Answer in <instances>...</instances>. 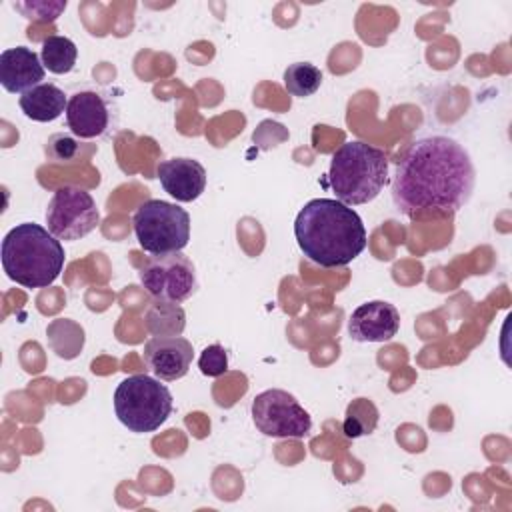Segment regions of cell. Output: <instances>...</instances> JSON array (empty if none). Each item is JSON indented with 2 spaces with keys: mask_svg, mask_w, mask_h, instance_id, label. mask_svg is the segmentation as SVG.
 <instances>
[{
  "mask_svg": "<svg viewBox=\"0 0 512 512\" xmlns=\"http://www.w3.org/2000/svg\"><path fill=\"white\" fill-rule=\"evenodd\" d=\"M476 170L466 148L450 136L410 144L396 164L392 200L400 214L420 220L458 212L472 196Z\"/></svg>",
  "mask_w": 512,
  "mask_h": 512,
  "instance_id": "cell-1",
  "label": "cell"
},
{
  "mask_svg": "<svg viewBox=\"0 0 512 512\" xmlns=\"http://www.w3.org/2000/svg\"><path fill=\"white\" fill-rule=\"evenodd\" d=\"M294 236L302 254L322 266H346L366 248V228L356 210L332 198H314L298 212Z\"/></svg>",
  "mask_w": 512,
  "mask_h": 512,
  "instance_id": "cell-2",
  "label": "cell"
},
{
  "mask_svg": "<svg viewBox=\"0 0 512 512\" xmlns=\"http://www.w3.org/2000/svg\"><path fill=\"white\" fill-rule=\"evenodd\" d=\"M60 240L40 224H16L2 240V268L6 276L24 288L50 286L64 268Z\"/></svg>",
  "mask_w": 512,
  "mask_h": 512,
  "instance_id": "cell-3",
  "label": "cell"
},
{
  "mask_svg": "<svg viewBox=\"0 0 512 512\" xmlns=\"http://www.w3.org/2000/svg\"><path fill=\"white\" fill-rule=\"evenodd\" d=\"M388 180V158L384 150L362 140L344 142L330 158L328 184L346 206L374 200Z\"/></svg>",
  "mask_w": 512,
  "mask_h": 512,
  "instance_id": "cell-4",
  "label": "cell"
},
{
  "mask_svg": "<svg viewBox=\"0 0 512 512\" xmlns=\"http://www.w3.org/2000/svg\"><path fill=\"white\" fill-rule=\"evenodd\" d=\"M114 412L120 424L130 432H154L172 412V394L160 380L146 374H134L116 386Z\"/></svg>",
  "mask_w": 512,
  "mask_h": 512,
  "instance_id": "cell-5",
  "label": "cell"
},
{
  "mask_svg": "<svg viewBox=\"0 0 512 512\" xmlns=\"http://www.w3.org/2000/svg\"><path fill=\"white\" fill-rule=\"evenodd\" d=\"M140 248L152 256L182 252L190 240V216L166 200L142 202L132 218Z\"/></svg>",
  "mask_w": 512,
  "mask_h": 512,
  "instance_id": "cell-6",
  "label": "cell"
},
{
  "mask_svg": "<svg viewBox=\"0 0 512 512\" xmlns=\"http://www.w3.org/2000/svg\"><path fill=\"white\" fill-rule=\"evenodd\" d=\"M100 224V212L90 192L80 186L58 188L46 208V228L58 240H80Z\"/></svg>",
  "mask_w": 512,
  "mask_h": 512,
  "instance_id": "cell-7",
  "label": "cell"
},
{
  "mask_svg": "<svg viewBox=\"0 0 512 512\" xmlns=\"http://www.w3.org/2000/svg\"><path fill=\"white\" fill-rule=\"evenodd\" d=\"M254 426L272 438H304L312 428L310 414L286 390L270 388L252 400Z\"/></svg>",
  "mask_w": 512,
  "mask_h": 512,
  "instance_id": "cell-8",
  "label": "cell"
},
{
  "mask_svg": "<svg viewBox=\"0 0 512 512\" xmlns=\"http://www.w3.org/2000/svg\"><path fill=\"white\" fill-rule=\"evenodd\" d=\"M144 290L168 302H182L196 290V270L188 256L182 252L150 256L138 270Z\"/></svg>",
  "mask_w": 512,
  "mask_h": 512,
  "instance_id": "cell-9",
  "label": "cell"
},
{
  "mask_svg": "<svg viewBox=\"0 0 512 512\" xmlns=\"http://www.w3.org/2000/svg\"><path fill=\"white\" fill-rule=\"evenodd\" d=\"M398 328L400 314L394 304L384 300L364 302L348 318V334L356 342H388Z\"/></svg>",
  "mask_w": 512,
  "mask_h": 512,
  "instance_id": "cell-10",
  "label": "cell"
},
{
  "mask_svg": "<svg viewBox=\"0 0 512 512\" xmlns=\"http://www.w3.org/2000/svg\"><path fill=\"white\" fill-rule=\"evenodd\" d=\"M192 344L182 336H152L144 344V364L160 380L186 376L192 364Z\"/></svg>",
  "mask_w": 512,
  "mask_h": 512,
  "instance_id": "cell-11",
  "label": "cell"
},
{
  "mask_svg": "<svg viewBox=\"0 0 512 512\" xmlns=\"http://www.w3.org/2000/svg\"><path fill=\"white\" fill-rule=\"evenodd\" d=\"M46 68L40 56L26 48H6L0 54V84L10 94H24L42 84Z\"/></svg>",
  "mask_w": 512,
  "mask_h": 512,
  "instance_id": "cell-12",
  "label": "cell"
},
{
  "mask_svg": "<svg viewBox=\"0 0 512 512\" xmlns=\"http://www.w3.org/2000/svg\"><path fill=\"white\" fill-rule=\"evenodd\" d=\"M156 176L164 192L178 202L196 200L206 188V170L192 158H170L158 164Z\"/></svg>",
  "mask_w": 512,
  "mask_h": 512,
  "instance_id": "cell-13",
  "label": "cell"
},
{
  "mask_svg": "<svg viewBox=\"0 0 512 512\" xmlns=\"http://www.w3.org/2000/svg\"><path fill=\"white\" fill-rule=\"evenodd\" d=\"M66 124L78 138H96L108 128V108L100 94L84 90L70 96L66 106Z\"/></svg>",
  "mask_w": 512,
  "mask_h": 512,
  "instance_id": "cell-14",
  "label": "cell"
},
{
  "mask_svg": "<svg viewBox=\"0 0 512 512\" xmlns=\"http://www.w3.org/2000/svg\"><path fill=\"white\" fill-rule=\"evenodd\" d=\"M22 112L34 120V122H52L56 120L62 112H66L68 100L66 94L54 86V84H38L32 90L24 92L18 100Z\"/></svg>",
  "mask_w": 512,
  "mask_h": 512,
  "instance_id": "cell-15",
  "label": "cell"
},
{
  "mask_svg": "<svg viewBox=\"0 0 512 512\" xmlns=\"http://www.w3.org/2000/svg\"><path fill=\"white\" fill-rule=\"evenodd\" d=\"M144 324L152 336H180L186 326V314L178 302L154 298L144 312Z\"/></svg>",
  "mask_w": 512,
  "mask_h": 512,
  "instance_id": "cell-16",
  "label": "cell"
},
{
  "mask_svg": "<svg viewBox=\"0 0 512 512\" xmlns=\"http://www.w3.org/2000/svg\"><path fill=\"white\" fill-rule=\"evenodd\" d=\"M76 58H78V48L70 38L52 34L42 40L40 60L48 72L68 74L74 68Z\"/></svg>",
  "mask_w": 512,
  "mask_h": 512,
  "instance_id": "cell-17",
  "label": "cell"
},
{
  "mask_svg": "<svg viewBox=\"0 0 512 512\" xmlns=\"http://www.w3.org/2000/svg\"><path fill=\"white\" fill-rule=\"evenodd\" d=\"M378 418H380V414H378V408L374 406L372 400L356 398L346 408L342 430H344V434L348 438L368 436V434H372L376 430Z\"/></svg>",
  "mask_w": 512,
  "mask_h": 512,
  "instance_id": "cell-18",
  "label": "cell"
},
{
  "mask_svg": "<svg viewBox=\"0 0 512 512\" xmlns=\"http://www.w3.org/2000/svg\"><path fill=\"white\" fill-rule=\"evenodd\" d=\"M322 84V72L310 62H294L284 70V88L288 94L306 98L312 96Z\"/></svg>",
  "mask_w": 512,
  "mask_h": 512,
  "instance_id": "cell-19",
  "label": "cell"
},
{
  "mask_svg": "<svg viewBox=\"0 0 512 512\" xmlns=\"http://www.w3.org/2000/svg\"><path fill=\"white\" fill-rule=\"evenodd\" d=\"M14 8L20 10L28 20H36V22H54V20L66 10V0H28V2H14Z\"/></svg>",
  "mask_w": 512,
  "mask_h": 512,
  "instance_id": "cell-20",
  "label": "cell"
},
{
  "mask_svg": "<svg viewBox=\"0 0 512 512\" xmlns=\"http://www.w3.org/2000/svg\"><path fill=\"white\" fill-rule=\"evenodd\" d=\"M198 368L204 376H210V378L222 376L228 370V354L224 346L220 344L206 346L198 358Z\"/></svg>",
  "mask_w": 512,
  "mask_h": 512,
  "instance_id": "cell-21",
  "label": "cell"
},
{
  "mask_svg": "<svg viewBox=\"0 0 512 512\" xmlns=\"http://www.w3.org/2000/svg\"><path fill=\"white\" fill-rule=\"evenodd\" d=\"M46 152L56 162H72L78 154V142L68 134H54L48 140Z\"/></svg>",
  "mask_w": 512,
  "mask_h": 512,
  "instance_id": "cell-22",
  "label": "cell"
}]
</instances>
